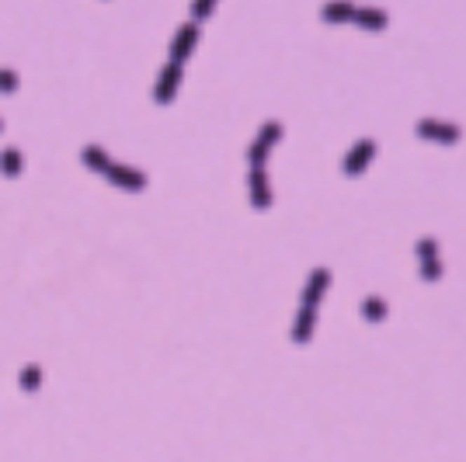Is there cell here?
<instances>
[{"label":"cell","mask_w":466,"mask_h":462,"mask_svg":"<svg viewBox=\"0 0 466 462\" xmlns=\"http://www.w3.org/2000/svg\"><path fill=\"white\" fill-rule=\"evenodd\" d=\"M376 139L373 136H362V139H355V146L345 153V160H341V171H345V178H362L366 171H369V164H373L376 157Z\"/></svg>","instance_id":"6da1fadb"},{"label":"cell","mask_w":466,"mask_h":462,"mask_svg":"<svg viewBox=\"0 0 466 462\" xmlns=\"http://www.w3.org/2000/svg\"><path fill=\"white\" fill-rule=\"evenodd\" d=\"M414 132H418L421 139H428V143H439V146H456V143L463 139V129H460V125L439 122V118H421V122L414 125Z\"/></svg>","instance_id":"7a4b0ae2"},{"label":"cell","mask_w":466,"mask_h":462,"mask_svg":"<svg viewBox=\"0 0 466 462\" xmlns=\"http://www.w3.org/2000/svg\"><path fill=\"white\" fill-rule=\"evenodd\" d=\"M279 139H282V125L279 122H265L261 132H258V139H254L251 150H247L251 167H265V160H268V153H272V146H275Z\"/></svg>","instance_id":"3957f363"},{"label":"cell","mask_w":466,"mask_h":462,"mask_svg":"<svg viewBox=\"0 0 466 462\" xmlns=\"http://www.w3.org/2000/svg\"><path fill=\"white\" fill-rule=\"evenodd\" d=\"M327 285H331V272H327V268H313L310 278H306V285H303V302H299V306L317 309L320 299H324V292H327Z\"/></svg>","instance_id":"277c9868"},{"label":"cell","mask_w":466,"mask_h":462,"mask_svg":"<svg viewBox=\"0 0 466 462\" xmlns=\"http://www.w3.org/2000/svg\"><path fill=\"white\" fill-rule=\"evenodd\" d=\"M251 205L254 209H268L272 205V188H268V174L265 167H251Z\"/></svg>","instance_id":"5b68a950"},{"label":"cell","mask_w":466,"mask_h":462,"mask_svg":"<svg viewBox=\"0 0 466 462\" xmlns=\"http://www.w3.org/2000/svg\"><path fill=\"white\" fill-rule=\"evenodd\" d=\"M352 14H355V4L352 0H327L320 7V21H327V24H348Z\"/></svg>","instance_id":"8992f818"},{"label":"cell","mask_w":466,"mask_h":462,"mask_svg":"<svg viewBox=\"0 0 466 462\" xmlns=\"http://www.w3.org/2000/svg\"><path fill=\"white\" fill-rule=\"evenodd\" d=\"M352 21H355L359 28H366V31H383V28L390 24L386 10H379V7H355Z\"/></svg>","instance_id":"52a82bcc"},{"label":"cell","mask_w":466,"mask_h":462,"mask_svg":"<svg viewBox=\"0 0 466 462\" xmlns=\"http://www.w3.org/2000/svg\"><path fill=\"white\" fill-rule=\"evenodd\" d=\"M178 80H181V66H178V63H171V66L160 74V84H157V101H160V104L174 97V91H178Z\"/></svg>","instance_id":"ba28073f"},{"label":"cell","mask_w":466,"mask_h":462,"mask_svg":"<svg viewBox=\"0 0 466 462\" xmlns=\"http://www.w3.org/2000/svg\"><path fill=\"white\" fill-rule=\"evenodd\" d=\"M362 316H366L369 323H383V320L390 316V306H386L379 295H366V299H362Z\"/></svg>","instance_id":"9c48e42d"},{"label":"cell","mask_w":466,"mask_h":462,"mask_svg":"<svg viewBox=\"0 0 466 462\" xmlns=\"http://www.w3.org/2000/svg\"><path fill=\"white\" fill-rule=\"evenodd\" d=\"M198 42V28L195 24H185V31L178 35V42H174V63L181 66V59H188V49Z\"/></svg>","instance_id":"30bf717a"},{"label":"cell","mask_w":466,"mask_h":462,"mask_svg":"<svg viewBox=\"0 0 466 462\" xmlns=\"http://www.w3.org/2000/svg\"><path fill=\"white\" fill-rule=\"evenodd\" d=\"M414 254H418V265H421V261H435V258H439V240H435V237H421V240L414 244Z\"/></svg>","instance_id":"8fae6325"},{"label":"cell","mask_w":466,"mask_h":462,"mask_svg":"<svg viewBox=\"0 0 466 462\" xmlns=\"http://www.w3.org/2000/svg\"><path fill=\"white\" fill-rule=\"evenodd\" d=\"M421 278L425 281H439L442 278V261L435 258V261H421Z\"/></svg>","instance_id":"7c38bea8"},{"label":"cell","mask_w":466,"mask_h":462,"mask_svg":"<svg viewBox=\"0 0 466 462\" xmlns=\"http://www.w3.org/2000/svg\"><path fill=\"white\" fill-rule=\"evenodd\" d=\"M21 386H25V389H35V386H39V369H25V372H21Z\"/></svg>","instance_id":"4fadbf2b"},{"label":"cell","mask_w":466,"mask_h":462,"mask_svg":"<svg viewBox=\"0 0 466 462\" xmlns=\"http://www.w3.org/2000/svg\"><path fill=\"white\" fill-rule=\"evenodd\" d=\"M212 7H216V0H195V4H191V10H195L198 18H205Z\"/></svg>","instance_id":"5bb4252c"}]
</instances>
